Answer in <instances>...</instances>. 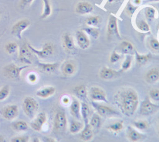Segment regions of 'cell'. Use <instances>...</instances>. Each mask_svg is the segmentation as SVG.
<instances>
[{"mask_svg": "<svg viewBox=\"0 0 159 142\" xmlns=\"http://www.w3.org/2000/svg\"><path fill=\"white\" fill-rule=\"evenodd\" d=\"M134 126L136 128L139 129V130L144 131L149 128V123L146 121L141 120V121H134Z\"/></svg>", "mask_w": 159, "mask_h": 142, "instance_id": "obj_42", "label": "cell"}, {"mask_svg": "<svg viewBox=\"0 0 159 142\" xmlns=\"http://www.w3.org/2000/svg\"><path fill=\"white\" fill-rule=\"evenodd\" d=\"M30 26V21L29 19H21L16 23L12 26L11 29V33L12 36L16 37L18 39H22V33Z\"/></svg>", "mask_w": 159, "mask_h": 142, "instance_id": "obj_9", "label": "cell"}, {"mask_svg": "<svg viewBox=\"0 0 159 142\" xmlns=\"http://www.w3.org/2000/svg\"><path fill=\"white\" fill-rule=\"evenodd\" d=\"M158 109L159 105L155 103H152L149 98H146L141 103V107H140L139 113L141 115L148 116V115H152L156 113L158 111Z\"/></svg>", "mask_w": 159, "mask_h": 142, "instance_id": "obj_8", "label": "cell"}, {"mask_svg": "<svg viewBox=\"0 0 159 142\" xmlns=\"http://www.w3.org/2000/svg\"><path fill=\"white\" fill-rule=\"evenodd\" d=\"M93 137V127L90 124H86L81 132V139L84 141H90Z\"/></svg>", "mask_w": 159, "mask_h": 142, "instance_id": "obj_22", "label": "cell"}, {"mask_svg": "<svg viewBox=\"0 0 159 142\" xmlns=\"http://www.w3.org/2000/svg\"><path fill=\"white\" fill-rule=\"evenodd\" d=\"M107 37L108 39L111 38H120V33L118 31V26H117V19L114 15H110L109 20L107 24Z\"/></svg>", "mask_w": 159, "mask_h": 142, "instance_id": "obj_11", "label": "cell"}, {"mask_svg": "<svg viewBox=\"0 0 159 142\" xmlns=\"http://www.w3.org/2000/svg\"><path fill=\"white\" fill-rule=\"evenodd\" d=\"M19 49V45H17V43L14 42H8L7 44H6L5 45V51L9 55H13L16 54L17 52Z\"/></svg>", "mask_w": 159, "mask_h": 142, "instance_id": "obj_37", "label": "cell"}, {"mask_svg": "<svg viewBox=\"0 0 159 142\" xmlns=\"http://www.w3.org/2000/svg\"><path fill=\"white\" fill-rule=\"evenodd\" d=\"M91 104L93 108H94V109L96 110L97 113L99 114L101 116L105 117V118L119 116V112H117L115 109L112 108L111 107L103 105V104L98 103L94 101L91 102Z\"/></svg>", "mask_w": 159, "mask_h": 142, "instance_id": "obj_6", "label": "cell"}, {"mask_svg": "<svg viewBox=\"0 0 159 142\" xmlns=\"http://www.w3.org/2000/svg\"><path fill=\"white\" fill-rule=\"evenodd\" d=\"M56 92V88L53 86H47L40 88L36 91V94L42 98H47L53 96Z\"/></svg>", "mask_w": 159, "mask_h": 142, "instance_id": "obj_20", "label": "cell"}, {"mask_svg": "<svg viewBox=\"0 0 159 142\" xmlns=\"http://www.w3.org/2000/svg\"><path fill=\"white\" fill-rule=\"evenodd\" d=\"M124 127V121H119L113 123V124H109L107 126V129L112 133H119L122 131Z\"/></svg>", "mask_w": 159, "mask_h": 142, "instance_id": "obj_33", "label": "cell"}, {"mask_svg": "<svg viewBox=\"0 0 159 142\" xmlns=\"http://www.w3.org/2000/svg\"><path fill=\"white\" fill-rule=\"evenodd\" d=\"M120 58H121V57H120V55H119L117 52L113 51L112 52H111V56H110V62H111V64L117 63V61H120Z\"/></svg>", "mask_w": 159, "mask_h": 142, "instance_id": "obj_45", "label": "cell"}, {"mask_svg": "<svg viewBox=\"0 0 159 142\" xmlns=\"http://www.w3.org/2000/svg\"><path fill=\"white\" fill-rule=\"evenodd\" d=\"M70 114L73 117L80 120L81 118L80 103L77 98H74L70 105Z\"/></svg>", "mask_w": 159, "mask_h": 142, "instance_id": "obj_21", "label": "cell"}, {"mask_svg": "<svg viewBox=\"0 0 159 142\" xmlns=\"http://www.w3.org/2000/svg\"><path fill=\"white\" fill-rule=\"evenodd\" d=\"M150 2H159V0H150Z\"/></svg>", "mask_w": 159, "mask_h": 142, "instance_id": "obj_52", "label": "cell"}, {"mask_svg": "<svg viewBox=\"0 0 159 142\" xmlns=\"http://www.w3.org/2000/svg\"><path fill=\"white\" fill-rule=\"evenodd\" d=\"M74 93L82 100H85L87 97V89L84 85H80L74 88Z\"/></svg>", "mask_w": 159, "mask_h": 142, "instance_id": "obj_29", "label": "cell"}, {"mask_svg": "<svg viewBox=\"0 0 159 142\" xmlns=\"http://www.w3.org/2000/svg\"><path fill=\"white\" fill-rule=\"evenodd\" d=\"M83 124L79 121L76 120H72L70 122V132L71 134H77L80 132L83 128Z\"/></svg>", "mask_w": 159, "mask_h": 142, "instance_id": "obj_36", "label": "cell"}, {"mask_svg": "<svg viewBox=\"0 0 159 142\" xmlns=\"http://www.w3.org/2000/svg\"><path fill=\"white\" fill-rule=\"evenodd\" d=\"M76 72V65L72 61H66L62 65V73L65 76H71Z\"/></svg>", "mask_w": 159, "mask_h": 142, "instance_id": "obj_18", "label": "cell"}, {"mask_svg": "<svg viewBox=\"0 0 159 142\" xmlns=\"http://www.w3.org/2000/svg\"><path fill=\"white\" fill-rule=\"evenodd\" d=\"M80 113L82 116L83 120L84 121V124H88L89 123V118L90 116V109L89 105L85 102H82L80 104Z\"/></svg>", "mask_w": 159, "mask_h": 142, "instance_id": "obj_28", "label": "cell"}, {"mask_svg": "<svg viewBox=\"0 0 159 142\" xmlns=\"http://www.w3.org/2000/svg\"><path fill=\"white\" fill-rule=\"evenodd\" d=\"M144 78H145L146 82L148 84H155L158 82L159 81V68H152L150 70L148 71L147 73L145 74Z\"/></svg>", "mask_w": 159, "mask_h": 142, "instance_id": "obj_16", "label": "cell"}, {"mask_svg": "<svg viewBox=\"0 0 159 142\" xmlns=\"http://www.w3.org/2000/svg\"><path fill=\"white\" fill-rule=\"evenodd\" d=\"M47 116L45 112H40L37 115L35 119L30 123V127L36 132H40L43 126L47 122Z\"/></svg>", "mask_w": 159, "mask_h": 142, "instance_id": "obj_13", "label": "cell"}, {"mask_svg": "<svg viewBox=\"0 0 159 142\" xmlns=\"http://www.w3.org/2000/svg\"><path fill=\"white\" fill-rule=\"evenodd\" d=\"M93 6L87 2H79L76 5L75 10L78 15H87L93 11Z\"/></svg>", "mask_w": 159, "mask_h": 142, "instance_id": "obj_15", "label": "cell"}, {"mask_svg": "<svg viewBox=\"0 0 159 142\" xmlns=\"http://www.w3.org/2000/svg\"><path fill=\"white\" fill-rule=\"evenodd\" d=\"M120 76V73L110 68L104 67L100 71V77L104 80H111Z\"/></svg>", "mask_w": 159, "mask_h": 142, "instance_id": "obj_17", "label": "cell"}, {"mask_svg": "<svg viewBox=\"0 0 159 142\" xmlns=\"http://www.w3.org/2000/svg\"><path fill=\"white\" fill-rule=\"evenodd\" d=\"M158 132H159V122H158Z\"/></svg>", "mask_w": 159, "mask_h": 142, "instance_id": "obj_53", "label": "cell"}, {"mask_svg": "<svg viewBox=\"0 0 159 142\" xmlns=\"http://www.w3.org/2000/svg\"><path fill=\"white\" fill-rule=\"evenodd\" d=\"M10 94V87L8 85H4L0 88V102L7 98Z\"/></svg>", "mask_w": 159, "mask_h": 142, "instance_id": "obj_39", "label": "cell"}, {"mask_svg": "<svg viewBox=\"0 0 159 142\" xmlns=\"http://www.w3.org/2000/svg\"><path fill=\"white\" fill-rule=\"evenodd\" d=\"M11 127H12V130H14L15 132H25L29 128L28 124L24 121H15L12 123Z\"/></svg>", "mask_w": 159, "mask_h": 142, "instance_id": "obj_31", "label": "cell"}, {"mask_svg": "<svg viewBox=\"0 0 159 142\" xmlns=\"http://www.w3.org/2000/svg\"><path fill=\"white\" fill-rule=\"evenodd\" d=\"M76 39H77V45L82 49H87L90 47V42L88 36L85 31L83 30H79L76 33Z\"/></svg>", "mask_w": 159, "mask_h": 142, "instance_id": "obj_14", "label": "cell"}, {"mask_svg": "<svg viewBox=\"0 0 159 142\" xmlns=\"http://www.w3.org/2000/svg\"><path fill=\"white\" fill-rule=\"evenodd\" d=\"M43 9L41 15V19H46L52 14V6L50 0H43Z\"/></svg>", "mask_w": 159, "mask_h": 142, "instance_id": "obj_34", "label": "cell"}, {"mask_svg": "<svg viewBox=\"0 0 159 142\" xmlns=\"http://www.w3.org/2000/svg\"><path fill=\"white\" fill-rule=\"evenodd\" d=\"M102 19L99 15H95V16H90L86 19V24L90 27H98L101 24Z\"/></svg>", "mask_w": 159, "mask_h": 142, "instance_id": "obj_35", "label": "cell"}, {"mask_svg": "<svg viewBox=\"0 0 159 142\" xmlns=\"http://www.w3.org/2000/svg\"><path fill=\"white\" fill-rule=\"evenodd\" d=\"M67 126V118L64 111H58L53 119V132L55 134H63Z\"/></svg>", "mask_w": 159, "mask_h": 142, "instance_id": "obj_3", "label": "cell"}, {"mask_svg": "<svg viewBox=\"0 0 159 142\" xmlns=\"http://www.w3.org/2000/svg\"><path fill=\"white\" fill-rule=\"evenodd\" d=\"M127 136H128V140H129L130 141H132V142L139 141L144 138V136L142 135V134L138 132L135 129H134L133 127H129L128 128Z\"/></svg>", "mask_w": 159, "mask_h": 142, "instance_id": "obj_25", "label": "cell"}, {"mask_svg": "<svg viewBox=\"0 0 159 142\" xmlns=\"http://www.w3.org/2000/svg\"><path fill=\"white\" fill-rule=\"evenodd\" d=\"M28 46L33 54L36 55L39 58H42V59H47V58H50L55 52V46H54L53 43H50V42L46 43L41 50L36 49L32 45H30V44H28Z\"/></svg>", "mask_w": 159, "mask_h": 142, "instance_id": "obj_5", "label": "cell"}, {"mask_svg": "<svg viewBox=\"0 0 159 142\" xmlns=\"http://www.w3.org/2000/svg\"><path fill=\"white\" fill-rule=\"evenodd\" d=\"M137 9H138L137 6H134V5L131 4V3H128L126 7H125V12H126V13L128 14L129 16H132L133 14L134 13Z\"/></svg>", "mask_w": 159, "mask_h": 142, "instance_id": "obj_44", "label": "cell"}, {"mask_svg": "<svg viewBox=\"0 0 159 142\" xmlns=\"http://www.w3.org/2000/svg\"><path fill=\"white\" fill-rule=\"evenodd\" d=\"M33 55L31 50L28 46V44H23L20 48V54H19V58L21 63L26 65H31L33 63Z\"/></svg>", "mask_w": 159, "mask_h": 142, "instance_id": "obj_10", "label": "cell"}, {"mask_svg": "<svg viewBox=\"0 0 159 142\" xmlns=\"http://www.w3.org/2000/svg\"><path fill=\"white\" fill-rule=\"evenodd\" d=\"M2 117L6 121H13L19 115V108L16 105H7L0 110Z\"/></svg>", "mask_w": 159, "mask_h": 142, "instance_id": "obj_7", "label": "cell"}, {"mask_svg": "<svg viewBox=\"0 0 159 142\" xmlns=\"http://www.w3.org/2000/svg\"><path fill=\"white\" fill-rule=\"evenodd\" d=\"M89 124L91 125L93 129H99L101 125V115L98 113H94L92 115L91 118L90 120Z\"/></svg>", "mask_w": 159, "mask_h": 142, "instance_id": "obj_32", "label": "cell"}, {"mask_svg": "<svg viewBox=\"0 0 159 142\" xmlns=\"http://www.w3.org/2000/svg\"><path fill=\"white\" fill-rule=\"evenodd\" d=\"M29 67V65L23 66H18L13 63H10L2 69V74L6 78L12 80H19L21 76V72L23 69Z\"/></svg>", "mask_w": 159, "mask_h": 142, "instance_id": "obj_2", "label": "cell"}, {"mask_svg": "<svg viewBox=\"0 0 159 142\" xmlns=\"http://www.w3.org/2000/svg\"><path fill=\"white\" fill-rule=\"evenodd\" d=\"M141 2V0H134V3L136 5H139Z\"/></svg>", "mask_w": 159, "mask_h": 142, "instance_id": "obj_49", "label": "cell"}, {"mask_svg": "<svg viewBox=\"0 0 159 142\" xmlns=\"http://www.w3.org/2000/svg\"><path fill=\"white\" fill-rule=\"evenodd\" d=\"M38 68L46 73H52L56 72L59 68L58 63H38Z\"/></svg>", "mask_w": 159, "mask_h": 142, "instance_id": "obj_24", "label": "cell"}, {"mask_svg": "<svg viewBox=\"0 0 159 142\" xmlns=\"http://www.w3.org/2000/svg\"><path fill=\"white\" fill-rule=\"evenodd\" d=\"M5 141V138L2 135H0V142Z\"/></svg>", "mask_w": 159, "mask_h": 142, "instance_id": "obj_51", "label": "cell"}, {"mask_svg": "<svg viewBox=\"0 0 159 142\" xmlns=\"http://www.w3.org/2000/svg\"><path fill=\"white\" fill-rule=\"evenodd\" d=\"M12 142H28L29 137L28 136H17L15 138H12L11 139Z\"/></svg>", "mask_w": 159, "mask_h": 142, "instance_id": "obj_46", "label": "cell"}, {"mask_svg": "<svg viewBox=\"0 0 159 142\" xmlns=\"http://www.w3.org/2000/svg\"><path fill=\"white\" fill-rule=\"evenodd\" d=\"M135 26L141 32H148L150 31V26L148 23L143 19H137L135 21Z\"/></svg>", "mask_w": 159, "mask_h": 142, "instance_id": "obj_30", "label": "cell"}, {"mask_svg": "<svg viewBox=\"0 0 159 142\" xmlns=\"http://www.w3.org/2000/svg\"><path fill=\"white\" fill-rule=\"evenodd\" d=\"M34 0H20V7L24 9V8L27 7V6H30Z\"/></svg>", "mask_w": 159, "mask_h": 142, "instance_id": "obj_47", "label": "cell"}, {"mask_svg": "<svg viewBox=\"0 0 159 142\" xmlns=\"http://www.w3.org/2000/svg\"><path fill=\"white\" fill-rule=\"evenodd\" d=\"M135 59H136V62L138 65H144L147 64L148 61H150L152 58V56L151 53H148L147 55H140L138 53V52L135 51Z\"/></svg>", "mask_w": 159, "mask_h": 142, "instance_id": "obj_27", "label": "cell"}, {"mask_svg": "<svg viewBox=\"0 0 159 142\" xmlns=\"http://www.w3.org/2000/svg\"><path fill=\"white\" fill-rule=\"evenodd\" d=\"M28 80L30 82L35 83L36 81H37V76H36V74L30 73V75H28Z\"/></svg>", "mask_w": 159, "mask_h": 142, "instance_id": "obj_48", "label": "cell"}, {"mask_svg": "<svg viewBox=\"0 0 159 142\" xmlns=\"http://www.w3.org/2000/svg\"><path fill=\"white\" fill-rule=\"evenodd\" d=\"M114 100L121 112L128 117L134 115L139 104L138 93L131 88L119 90L114 96Z\"/></svg>", "mask_w": 159, "mask_h": 142, "instance_id": "obj_1", "label": "cell"}, {"mask_svg": "<svg viewBox=\"0 0 159 142\" xmlns=\"http://www.w3.org/2000/svg\"><path fill=\"white\" fill-rule=\"evenodd\" d=\"M117 1V0H107V3H109V4H112V3H114Z\"/></svg>", "mask_w": 159, "mask_h": 142, "instance_id": "obj_50", "label": "cell"}, {"mask_svg": "<svg viewBox=\"0 0 159 142\" xmlns=\"http://www.w3.org/2000/svg\"><path fill=\"white\" fill-rule=\"evenodd\" d=\"M83 31H85L87 33V35L91 36L93 39H98L100 36L99 30L94 27H90V26H89V27L84 28H83Z\"/></svg>", "mask_w": 159, "mask_h": 142, "instance_id": "obj_38", "label": "cell"}, {"mask_svg": "<svg viewBox=\"0 0 159 142\" xmlns=\"http://www.w3.org/2000/svg\"><path fill=\"white\" fill-rule=\"evenodd\" d=\"M89 95L92 101L94 102H103L107 103L106 93L104 90L99 87H92L89 91Z\"/></svg>", "mask_w": 159, "mask_h": 142, "instance_id": "obj_12", "label": "cell"}, {"mask_svg": "<svg viewBox=\"0 0 159 142\" xmlns=\"http://www.w3.org/2000/svg\"><path fill=\"white\" fill-rule=\"evenodd\" d=\"M23 110L24 111L25 115L28 116L29 118H32L35 116L38 109H39V104L37 101L33 97H26L23 100L22 104Z\"/></svg>", "mask_w": 159, "mask_h": 142, "instance_id": "obj_4", "label": "cell"}, {"mask_svg": "<svg viewBox=\"0 0 159 142\" xmlns=\"http://www.w3.org/2000/svg\"><path fill=\"white\" fill-rule=\"evenodd\" d=\"M148 45L152 51L159 54V42L158 39L155 38H150L148 41Z\"/></svg>", "mask_w": 159, "mask_h": 142, "instance_id": "obj_40", "label": "cell"}, {"mask_svg": "<svg viewBox=\"0 0 159 142\" xmlns=\"http://www.w3.org/2000/svg\"><path fill=\"white\" fill-rule=\"evenodd\" d=\"M63 46L64 47L65 49L68 52H71L74 50L75 48V45H74V39L71 36L70 34L69 33H64L63 36Z\"/></svg>", "mask_w": 159, "mask_h": 142, "instance_id": "obj_19", "label": "cell"}, {"mask_svg": "<svg viewBox=\"0 0 159 142\" xmlns=\"http://www.w3.org/2000/svg\"><path fill=\"white\" fill-rule=\"evenodd\" d=\"M131 65H132V57H131V55H127L125 61L121 64V71H123V72L128 71L131 67Z\"/></svg>", "mask_w": 159, "mask_h": 142, "instance_id": "obj_41", "label": "cell"}, {"mask_svg": "<svg viewBox=\"0 0 159 142\" xmlns=\"http://www.w3.org/2000/svg\"><path fill=\"white\" fill-rule=\"evenodd\" d=\"M143 11H144V16H145L148 22H152L155 18H156L157 15H158L156 9L154 8L153 6H145V7L143 9Z\"/></svg>", "mask_w": 159, "mask_h": 142, "instance_id": "obj_26", "label": "cell"}, {"mask_svg": "<svg viewBox=\"0 0 159 142\" xmlns=\"http://www.w3.org/2000/svg\"><path fill=\"white\" fill-rule=\"evenodd\" d=\"M119 50H120V52L125 55H133L135 52V49L133 44H131L128 41H123L120 44Z\"/></svg>", "mask_w": 159, "mask_h": 142, "instance_id": "obj_23", "label": "cell"}, {"mask_svg": "<svg viewBox=\"0 0 159 142\" xmlns=\"http://www.w3.org/2000/svg\"><path fill=\"white\" fill-rule=\"evenodd\" d=\"M149 97L154 102H159V89L158 88H153L150 90L148 93Z\"/></svg>", "mask_w": 159, "mask_h": 142, "instance_id": "obj_43", "label": "cell"}]
</instances>
